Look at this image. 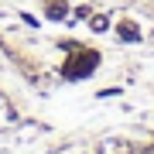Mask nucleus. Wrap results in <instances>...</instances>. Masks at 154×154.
Instances as JSON below:
<instances>
[{
    "mask_svg": "<svg viewBox=\"0 0 154 154\" xmlns=\"http://www.w3.org/2000/svg\"><path fill=\"white\" fill-rule=\"evenodd\" d=\"M106 28H110V21H106L103 14H96L93 17V31H106Z\"/></svg>",
    "mask_w": 154,
    "mask_h": 154,
    "instance_id": "obj_2",
    "label": "nucleus"
},
{
    "mask_svg": "<svg viewBox=\"0 0 154 154\" xmlns=\"http://www.w3.org/2000/svg\"><path fill=\"white\" fill-rule=\"evenodd\" d=\"M93 62H96V55H82V58L69 62L72 69H65V75H82V72H93Z\"/></svg>",
    "mask_w": 154,
    "mask_h": 154,
    "instance_id": "obj_1",
    "label": "nucleus"
},
{
    "mask_svg": "<svg viewBox=\"0 0 154 154\" xmlns=\"http://www.w3.org/2000/svg\"><path fill=\"white\" fill-rule=\"evenodd\" d=\"M120 34L127 41H134V38H137V28H134V24H120Z\"/></svg>",
    "mask_w": 154,
    "mask_h": 154,
    "instance_id": "obj_3",
    "label": "nucleus"
}]
</instances>
